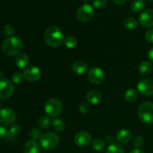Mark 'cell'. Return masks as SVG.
I'll return each instance as SVG.
<instances>
[{
  "mask_svg": "<svg viewBox=\"0 0 153 153\" xmlns=\"http://www.w3.org/2000/svg\"><path fill=\"white\" fill-rule=\"evenodd\" d=\"M148 58L150 60V61H152L153 63V47L152 49H150V50L148 52Z\"/></svg>",
  "mask_w": 153,
  "mask_h": 153,
  "instance_id": "39",
  "label": "cell"
},
{
  "mask_svg": "<svg viewBox=\"0 0 153 153\" xmlns=\"http://www.w3.org/2000/svg\"><path fill=\"white\" fill-rule=\"evenodd\" d=\"M92 141V136L86 131H81L74 136V143L79 146H87Z\"/></svg>",
  "mask_w": 153,
  "mask_h": 153,
  "instance_id": "12",
  "label": "cell"
},
{
  "mask_svg": "<svg viewBox=\"0 0 153 153\" xmlns=\"http://www.w3.org/2000/svg\"><path fill=\"white\" fill-rule=\"evenodd\" d=\"M60 141L59 136L55 132H46L41 136L39 140L40 146L46 150H51L58 146Z\"/></svg>",
  "mask_w": 153,
  "mask_h": 153,
  "instance_id": "4",
  "label": "cell"
},
{
  "mask_svg": "<svg viewBox=\"0 0 153 153\" xmlns=\"http://www.w3.org/2000/svg\"><path fill=\"white\" fill-rule=\"evenodd\" d=\"M73 73L78 75L84 74L88 70V65L85 62L82 61H78L73 63L71 67Z\"/></svg>",
  "mask_w": 153,
  "mask_h": 153,
  "instance_id": "16",
  "label": "cell"
},
{
  "mask_svg": "<svg viewBox=\"0 0 153 153\" xmlns=\"http://www.w3.org/2000/svg\"><path fill=\"white\" fill-rule=\"evenodd\" d=\"M62 103L57 99H49L44 105L45 112L49 117H57L62 111Z\"/></svg>",
  "mask_w": 153,
  "mask_h": 153,
  "instance_id": "5",
  "label": "cell"
},
{
  "mask_svg": "<svg viewBox=\"0 0 153 153\" xmlns=\"http://www.w3.org/2000/svg\"><path fill=\"white\" fill-rule=\"evenodd\" d=\"M90 105L87 102H82L79 105V111L82 114H86L90 111Z\"/></svg>",
  "mask_w": 153,
  "mask_h": 153,
  "instance_id": "34",
  "label": "cell"
},
{
  "mask_svg": "<svg viewBox=\"0 0 153 153\" xmlns=\"http://www.w3.org/2000/svg\"><path fill=\"white\" fill-rule=\"evenodd\" d=\"M125 98L128 102H134L137 99V93L134 88H129L125 94Z\"/></svg>",
  "mask_w": 153,
  "mask_h": 153,
  "instance_id": "24",
  "label": "cell"
},
{
  "mask_svg": "<svg viewBox=\"0 0 153 153\" xmlns=\"http://www.w3.org/2000/svg\"><path fill=\"white\" fill-rule=\"evenodd\" d=\"M152 71V65L149 61H143L138 67V72L141 76H148Z\"/></svg>",
  "mask_w": 153,
  "mask_h": 153,
  "instance_id": "19",
  "label": "cell"
},
{
  "mask_svg": "<svg viewBox=\"0 0 153 153\" xmlns=\"http://www.w3.org/2000/svg\"><path fill=\"white\" fill-rule=\"evenodd\" d=\"M64 40V34L58 27L50 26L45 31L44 41L50 47H58Z\"/></svg>",
  "mask_w": 153,
  "mask_h": 153,
  "instance_id": "2",
  "label": "cell"
},
{
  "mask_svg": "<svg viewBox=\"0 0 153 153\" xmlns=\"http://www.w3.org/2000/svg\"><path fill=\"white\" fill-rule=\"evenodd\" d=\"M51 123L52 122H51L50 119H49L48 117L43 116L38 120L37 123H38L39 127H40V128H43V129H46V128H49V127L50 126Z\"/></svg>",
  "mask_w": 153,
  "mask_h": 153,
  "instance_id": "27",
  "label": "cell"
},
{
  "mask_svg": "<svg viewBox=\"0 0 153 153\" xmlns=\"http://www.w3.org/2000/svg\"><path fill=\"white\" fill-rule=\"evenodd\" d=\"M92 146H93V149H94V150L101 151L103 149H105V142L103 141L102 139L97 138L95 139V140H93Z\"/></svg>",
  "mask_w": 153,
  "mask_h": 153,
  "instance_id": "28",
  "label": "cell"
},
{
  "mask_svg": "<svg viewBox=\"0 0 153 153\" xmlns=\"http://www.w3.org/2000/svg\"><path fill=\"white\" fill-rule=\"evenodd\" d=\"M123 25L128 30L135 29L137 27V22L134 18L127 17L124 19Z\"/></svg>",
  "mask_w": 153,
  "mask_h": 153,
  "instance_id": "23",
  "label": "cell"
},
{
  "mask_svg": "<svg viewBox=\"0 0 153 153\" xmlns=\"http://www.w3.org/2000/svg\"><path fill=\"white\" fill-rule=\"evenodd\" d=\"M143 144H144V139L141 136H136L133 140V146L136 149H140L143 146Z\"/></svg>",
  "mask_w": 153,
  "mask_h": 153,
  "instance_id": "30",
  "label": "cell"
},
{
  "mask_svg": "<svg viewBox=\"0 0 153 153\" xmlns=\"http://www.w3.org/2000/svg\"><path fill=\"white\" fill-rule=\"evenodd\" d=\"M107 0H94L93 1V5L97 9L104 8L107 5Z\"/></svg>",
  "mask_w": 153,
  "mask_h": 153,
  "instance_id": "33",
  "label": "cell"
},
{
  "mask_svg": "<svg viewBox=\"0 0 153 153\" xmlns=\"http://www.w3.org/2000/svg\"><path fill=\"white\" fill-rule=\"evenodd\" d=\"M14 91L13 83L8 79L0 81V100H7L10 98Z\"/></svg>",
  "mask_w": 153,
  "mask_h": 153,
  "instance_id": "9",
  "label": "cell"
},
{
  "mask_svg": "<svg viewBox=\"0 0 153 153\" xmlns=\"http://www.w3.org/2000/svg\"><path fill=\"white\" fill-rule=\"evenodd\" d=\"M12 81H13V83L15 84H20L22 83V82L23 81L24 78L23 73H21L19 72H16V73H14L13 75H12Z\"/></svg>",
  "mask_w": 153,
  "mask_h": 153,
  "instance_id": "31",
  "label": "cell"
},
{
  "mask_svg": "<svg viewBox=\"0 0 153 153\" xmlns=\"http://www.w3.org/2000/svg\"><path fill=\"white\" fill-rule=\"evenodd\" d=\"M24 78L30 82H35L41 77L40 69L34 66H29L23 72Z\"/></svg>",
  "mask_w": 153,
  "mask_h": 153,
  "instance_id": "10",
  "label": "cell"
},
{
  "mask_svg": "<svg viewBox=\"0 0 153 153\" xmlns=\"http://www.w3.org/2000/svg\"><path fill=\"white\" fill-rule=\"evenodd\" d=\"M114 2L116 4H118V5H121V4H125L127 1V0H113Z\"/></svg>",
  "mask_w": 153,
  "mask_h": 153,
  "instance_id": "38",
  "label": "cell"
},
{
  "mask_svg": "<svg viewBox=\"0 0 153 153\" xmlns=\"http://www.w3.org/2000/svg\"><path fill=\"white\" fill-rule=\"evenodd\" d=\"M19 131H20L19 126L17 125V124H13L10 126L6 135L8 138H13L16 134H19Z\"/></svg>",
  "mask_w": 153,
  "mask_h": 153,
  "instance_id": "25",
  "label": "cell"
},
{
  "mask_svg": "<svg viewBox=\"0 0 153 153\" xmlns=\"http://www.w3.org/2000/svg\"><path fill=\"white\" fill-rule=\"evenodd\" d=\"M64 45L68 49H73L78 44V40L76 37L73 35H68L64 38Z\"/></svg>",
  "mask_w": 153,
  "mask_h": 153,
  "instance_id": "22",
  "label": "cell"
},
{
  "mask_svg": "<svg viewBox=\"0 0 153 153\" xmlns=\"http://www.w3.org/2000/svg\"><path fill=\"white\" fill-rule=\"evenodd\" d=\"M128 153H145V152L140 149H135L131 150V152H129Z\"/></svg>",
  "mask_w": 153,
  "mask_h": 153,
  "instance_id": "40",
  "label": "cell"
},
{
  "mask_svg": "<svg viewBox=\"0 0 153 153\" xmlns=\"http://www.w3.org/2000/svg\"><path fill=\"white\" fill-rule=\"evenodd\" d=\"M146 2L144 0H134L131 4V9L132 11L137 13L140 12L145 8Z\"/></svg>",
  "mask_w": 153,
  "mask_h": 153,
  "instance_id": "21",
  "label": "cell"
},
{
  "mask_svg": "<svg viewBox=\"0 0 153 153\" xmlns=\"http://www.w3.org/2000/svg\"><path fill=\"white\" fill-rule=\"evenodd\" d=\"M148 1H153V0H148Z\"/></svg>",
  "mask_w": 153,
  "mask_h": 153,
  "instance_id": "44",
  "label": "cell"
},
{
  "mask_svg": "<svg viewBox=\"0 0 153 153\" xmlns=\"http://www.w3.org/2000/svg\"><path fill=\"white\" fill-rule=\"evenodd\" d=\"M145 37H146V40H147L148 43L153 44V28L146 31Z\"/></svg>",
  "mask_w": 153,
  "mask_h": 153,
  "instance_id": "35",
  "label": "cell"
},
{
  "mask_svg": "<svg viewBox=\"0 0 153 153\" xmlns=\"http://www.w3.org/2000/svg\"><path fill=\"white\" fill-rule=\"evenodd\" d=\"M51 126H52V128L55 131H58V132H61L65 129L66 124L64 121L59 118H55L51 123Z\"/></svg>",
  "mask_w": 153,
  "mask_h": 153,
  "instance_id": "20",
  "label": "cell"
},
{
  "mask_svg": "<svg viewBox=\"0 0 153 153\" xmlns=\"http://www.w3.org/2000/svg\"><path fill=\"white\" fill-rule=\"evenodd\" d=\"M3 77H4V73H3L2 71H1V70H0V81L2 80V79H3Z\"/></svg>",
  "mask_w": 153,
  "mask_h": 153,
  "instance_id": "41",
  "label": "cell"
},
{
  "mask_svg": "<svg viewBox=\"0 0 153 153\" xmlns=\"http://www.w3.org/2000/svg\"><path fill=\"white\" fill-rule=\"evenodd\" d=\"M16 114L8 108H0V123L5 126H11L16 121Z\"/></svg>",
  "mask_w": 153,
  "mask_h": 153,
  "instance_id": "7",
  "label": "cell"
},
{
  "mask_svg": "<svg viewBox=\"0 0 153 153\" xmlns=\"http://www.w3.org/2000/svg\"><path fill=\"white\" fill-rule=\"evenodd\" d=\"M15 63L19 68H25L29 64V58L26 54L20 53L16 56V59H15Z\"/></svg>",
  "mask_w": 153,
  "mask_h": 153,
  "instance_id": "18",
  "label": "cell"
},
{
  "mask_svg": "<svg viewBox=\"0 0 153 153\" xmlns=\"http://www.w3.org/2000/svg\"><path fill=\"white\" fill-rule=\"evenodd\" d=\"M140 120L145 124L153 123V103L149 102L142 103L137 111Z\"/></svg>",
  "mask_w": 153,
  "mask_h": 153,
  "instance_id": "3",
  "label": "cell"
},
{
  "mask_svg": "<svg viewBox=\"0 0 153 153\" xmlns=\"http://www.w3.org/2000/svg\"><path fill=\"white\" fill-rule=\"evenodd\" d=\"M1 103L0 102V108H1Z\"/></svg>",
  "mask_w": 153,
  "mask_h": 153,
  "instance_id": "43",
  "label": "cell"
},
{
  "mask_svg": "<svg viewBox=\"0 0 153 153\" xmlns=\"http://www.w3.org/2000/svg\"><path fill=\"white\" fill-rule=\"evenodd\" d=\"M82 1H83L84 2H85V3H86V4H87V3L89 2V1H91V0H82Z\"/></svg>",
  "mask_w": 153,
  "mask_h": 153,
  "instance_id": "42",
  "label": "cell"
},
{
  "mask_svg": "<svg viewBox=\"0 0 153 153\" xmlns=\"http://www.w3.org/2000/svg\"><path fill=\"white\" fill-rule=\"evenodd\" d=\"M14 32H15L14 28L10 25H6L3 28V34L8 37H12V35L14 34Z\"/></svg>",
  "mask_w": 153,
  "mask_h": 153,
  "instance_id": "32",
  "label": "cell"
},
{
  "mask_svg": "<svg viewBox=\"0 0 153 153\" xmlns=\"http://www.w3.org/2000/svg\"><path fill=\"white\" fill-rule=\"evenodd\" d=\"M88 80L91 84L95 85H100L102 83L105 79V73L101 68L94 67L90 69L88 74Z\"/></svg>",
  "mask_w": 153,
  "mask_h": 153,
  "instance_id": "8",
  "label": "cell"
},
{
  "mask_svg": "<svg viewBox=\"0 0 153 153\" xmlns=\"http://www.w3.org/2000/svg\"><path fill=\"white\" fill-rule=\"evenodd\" d=\"M94 16V8L88 4L81 6L76 12V17L81 22H88Z\"/></svg>",
  "mask_w": 153,
  "mask_h": 153,
  "instance_id": "6",
  "label": "cell"
},
{
  "mask_svg": "<svg viewBox=\"0 0 153 153\" xmlns=\"http://www.w3.org/2000/svg\"><path fill=\"white\" fill-rule=\"evenodd\" d=\"M106 153H124V149L120 144L114 143L108 147Z\"/></svg>",
  "mask_w": 153,
  "mask_h": 153,
  "instance_id": "26",
  "label": "cell"
},
{
  "mask_svg": "<svg viewBox=\"0 0 153 153\" xmlns=\"http://www.w3.org/2000/svg\"><path fill=\"white\" fill-rule=\"evenodd\" d=\"M6 134H7V130L3 126H0V139L4 137Z\"/></svg>",
  "mask_w": 153,
  "mask_h": 153,
  "instance_id": "37",
  "label": "cell"
},
{
  "mask_svg": "<svg viewBox=\"0 0 153 153\" xmlns=\"http://www.w3.org/2000/svg\"><path fill=\"white\" fill-rule=\"evenodd\" d=\"M102 100L101 93L97 91H91L87 95V101L91 105H98Z\"/></svg>",
  "mask_w": 153,
  "mask_h": 153,
  "instance_id": "15",
  "label": "cell"
},
{
  "mask_svg": "<svg viewBox=\"0 0 153 153\" xmlns=\"http://www.w3.org/2000/svg\"><path fill=\"white\" fill-rule=\"evenodd\" d=\"M105 141L107 142L108 143H109V144H113V143H114V137L113 135H111V134H109V135H108L107 137H105Z\"/></svg>",
  "mask_w": 153,
  "mask_h": 153,
  "instance_id": "36",
  "label": "cell"
},
{
  "mask_svg": "<svg viewBox=\"0 0 153 153\" xmlns=\"http://www.w3.org/2000/svg\"><path fill=\"white\" fill-rule=\"evenodd\" d=\"M23 43L22 40L16 37H10L1 43V50L7 56H14L19 55L22 50Z\"/></svg>",
  "mask_w": 153,
  "mask_h": 153,
  "instance_id": "1",
  "label": "cell"
},
{
  "mask_svg": "<svg viewBox=\"0 0 153 153\" xmlns=\"http://www.w3.org/2000/svg\"><path fill=\"white\" fill-rule=\"evenodd\" d=\"M139 24L144 28L153 26V10L147 9L140 15L138 19Z\"/></svg>",
  "mask_w": 153,
  "mask_h": 153,
  "instance_id": "13",
  "label": "cell"
},
{
  "mask_svg": "<svg viewBox=\"0 0 153 153\" xmlns=\"http://www.w3.org/2000/svg\"><path fill=\"white\" fill-rule=\"evenodd\" d=\"M30 137L32 139V140H40V137H41V131L38 128H34L31 129V131H30Z\"/></svg>",
  "mask_w": 153,
  "mask_h": 153,
  "instance_id": "29",
  "label": "cell"
},
{
  "mask_svg": "<svg viewBox=\"0 0 153 153\" xmlns=\"http://www.w3.org/2000/svg\"><path fill=\"white\" fill-rule=\"evenodd\" d=\"M137 91L141 95L150 97L153 95V82L150 79H143L137 84Z\"/></svg>",
  "mask_w": 153,
  "mask_h": 153,
  "instance_id": "11",
  "label": "cell"
},
{
  "mask_svg": "<svg viewBox=\"0 0 153 153\" xmlns=\"http://www.w3.org/2000/svg\"><path fill=\"white\" fill-rule=\"evenodd\" d=\"M40 144L34 140H30L25 144L23 148L24 153H39L40 152Z\"/></svg>",
  "mask_w": 153,
  "mask_h": 153,
  "instance_id": "17",
  "label": "cell"
},
{
  "mask_svg": "<svg viewBox=\"0 0 153 153\" xmlns=\"http://www.w3.org/2000/svg\"><path fill=\"white\" fill-rule=\"evenodd\" d=\"M131 137H132V134L131 131L126 128H123L118 131L116 135V139L119 143H126L130 141Z\"/></svg>",
  "mask_w": 153,
  "mask_h": 153,
  "instance_id": "14",
  "label": "cell"
}]
</instances>
